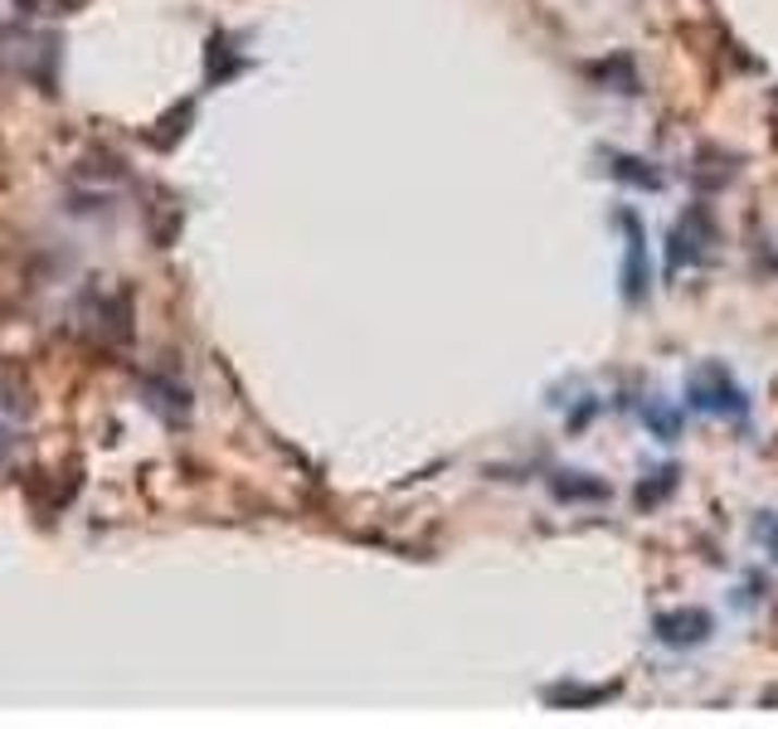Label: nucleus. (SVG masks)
I'll use <instances>...</instances> for the list:
<instances>
[{"label": "nucleus", "instance_id": "nucleus-1", "mask_svg": "<svg viewBox=\"0 0 778 729\" xmlns=\"http://www.w3.org/2000/svg\"><path fill=\"white\" fill-rule=\"evenodd\" d=\"M687 404L696 413H720V419H734V413L750 409L744 390L730 380V370H725V364H701V370L691 374V380H687Z\"/></svg>", "mask_w": 778, "mask_h": 729}, {"label": "nucleus", "instance_id": "nucleus-2", "mask_svg": "<svg viewBox=\"0 0 778 729\" xmlns=\"http://www.w3.org/2000/svg\"><path fill=\"white\" fill-rule=\"evenodd\" d=\"M711 632H715V613L696 608V603H687V608H662L657 618H652V638L667 642V647H701V642H711Z\"/></svg>", "mask_w": 778, "mask_h": 729}, {"label": "nucleus", "instance_id": "nucleus-3", "mask_svg": "<svg viewBox=\"0 0 778 729\" xmlns=\"http://www.w3.org/2000/svg\"><path fill=\"white\" fill-rule=\"evenodd\" d=\"M618 224L628 228V258H622V297L638 307L652 287V263H647V234H642V219L632 210L618 214Z\"/></svg>", "mask_w": 778, "mask_h": 729}, {"label": "nucleus", "instance_id": "nucleus-4", "mask_svg": "<svg viewBox=\"0 0 778 729\" xmlns=\"http://www.w3.org/2000/svg\"><path fill=\"white\" fill-rule=\"evenodd\" d=\"M715 238V219L705 205H696V210H687V219H677V228H671L667 238V258L671 268H687V263H701L705 244Z\"/></svg>", "mask_w": 778, "mask_h": 729}, {"label": "nucleus", "instance_id": "nucleus-5", "mask_svg": "<svg viewBox=\"0 0 778 729\" xmlns=\"http://www.w3.org/2000/svg\"><path fill=\"white\" fill-rule=\"evenodd\" d=\"M618 695V685H579V681H559L541 691L545 705H559V711H594V705H608Z\"/></svg>", "mask_w": 778, "mask_h": 729}, {"label": "nucleus", "instance_id": "nucleus-6", "mask_svg": "<svg viewBox=\"0 0 778 729\" xmlns=\"http://www.w3.org/2000/svg\"><path fill=\"white\" fill-rule=\"evenodd\" d=\"M549 492L559 496V502H608V482H598V477L589 472H559L555 482H549Z\"/></svg>", "mask_w": 778, "mask_h": 729}, {"label": "nucleus", "instance_id": "nucleus-7", "mask_svg": "<svg viewBox=\"0 0 778 729\" xmlns=\"http://www.w3.org/2000/svg\"><path fill=\"white\" fill-rule=\"evenodd\" d=\"M614 181H628V185H638V190H662L667 175L652 161H642V156H614Z\"/></svg>", "mask_w": 778, "mask_h": 729}, {"label": "nucleus", "instance_id": "nucleus-8", "mask_svg": "<svg viewBox=\"0 0 778 729\" xmlns=\"http://www.w3.org/2000/svg\"><path fill=\"white\" fill-rule=\"evenodd\" d=\"M681 467H662V472H647V482H638V510H652L657 502H667L677 492Z\"/></svg>", "mask_w": 778, "mask_h": 729}, {"label": "nucleus", "instance_id": "nucleus-9", "mask_svg": "<svg viewBox=\"0 0 778 729\" xmlns=\"http://www.w3.org/2000/svg\"><path fill=\"white\" fill-rule=\"evenodd\" d=\"M647 423H652V433H667V443L681 433V413L677 409H657V404H647Z\"/></svg>", "mask_w": 778, "mask_h": 729}]
</instances>
